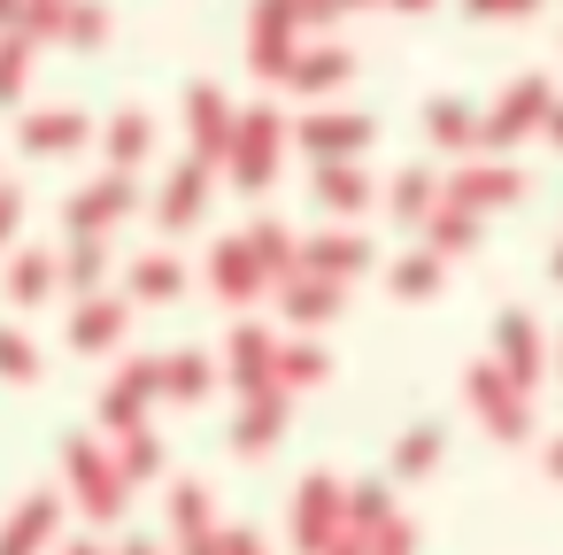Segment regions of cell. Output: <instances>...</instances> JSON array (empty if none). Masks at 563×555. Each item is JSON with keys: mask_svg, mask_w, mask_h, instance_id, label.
I'll return each instance as SVG.
<instances>
[{"mask_svg": "<svg viewBox=\"0 0 563 555\" xmlns=\"http://www.w3.org/2000/svg\"><path fill=\"white\" fill-rule=\"evenodd\" d=\"M278 147H286V116H271V109H247L240 124H232V178L247 186V193H263L271 186V170H278Z\"/></svg>", "mask_w": 563, "mask_h": 555, "instance_id": "1", "label": "cell"}, {"mask_svg": "<svg viewBox=\"0 0 563 555\" xmlns=\"http://www.w3.org/2000/svg\"><path fill=\"white\" fill-rule=\"evenodd\" d=\"M63 463H70V486H78L86 517H124V470L93 440H63Z\"/></svg>", "mask_w": 563, "mask_h": 555, "instance_id": "2", "label": "cell"}, {"mask_svg": "<svg viewBox=\"0 0 563 555\" xmlns=\"http://www.w3.org/2000/svg\"><path fill=\"white\" fill-rule=\"evenodd\" d=\"M548 109H555V93H548L540 78H517V86L478 116V140H486V147H509V140H525L532 124H548Z\"/></svg>", "mask_w": 563, "mask_h": 555, "instance_id": "3", "label": "cell"}, {"mask_svg": "<svg viewBox=\"0 0 563 555\" xmlns=\"http://www.w3.org/2000/svg\"><path fill=\"white\" fill-rule=\"evenodd\" d=\"M340 524H347V486H332L324 470L301 478V501H294V540H301V555H317Z\"/></svg>", "mask_w": 563, "mask_h": 555, "instance_id": "4", "label": "cell"}, {"mask_svg": "<svg viewBox=\"0 0 563 555\" xmlns=\"http://www.w3.org/2000/svg\"><path fill=\"white\" fill-rule=\"evenodd\" d=\"M471 409L494 424V440H525V393L501 378V363H471Z\"/></svg>", "mask_w": 563, "mask_h": 555, "instance_id": "5", "label": "cell"}, {"mask_svg": "<svg viewBox=\"0 0 563 555\" xmlns=\"http://www.w3.org/2000/svg\"><path fill=\"white\" fill-rule=\"evenodd\" d=\"M186 124H194V163H224L232 155V101L217 93V86H194L186 93Z\"/></svg>", "mask_w": 563, "mask_h": 555, "instance_id": "6", "label": "cell"}, {"mask_svg": "<svg viewBox=\"0 0 563 555\" xmlns=\"http://www.w3.org/2000/svg\"><path fill=\"white\" fill-rule=\"evenodd\" d=\"M517 193H525V178H517V170H501V163H471V170L448 186V201H455V209H471V217H478V209H501V201H517Z\"/></svg>", "mask_w": 563, "mask_h": 555, "instance_id": "7", "label": "cell"}, {"mask_svg": "<svg viewBox=\"0 0 563 555\" xmlns=\"http://www.w3.org/2000/svg\"><path fill=\"white\" fill-rule=\"evenodd\" d=\"M124 209H132V178L117 170V178H101V186H86V193L70 201V232H78V240H93V232H109Z\"/></svg>", "mask_w": 563, "mask_h": 555, "instance_id": "8", "label": "cell"}, {"mask_svg": "<svg viewBox=\"0 0 563 555\" xmlns=\"http://www.w3.org/2000/svg\"><path fill=\"white\" fill-rule=\"evenodd\" d=\"M494 347H501V378H509L517 393H532V386H540V332H532L525 317H501V324H494Z\"/></svg>", "mask_w": 563, "mask_h": 555, "instance_id": "9", "label": "cell"}, {"mask_svg": "<svg viewBox=\"0 0 563 555\" xmlns=\"http://www.w3.org/2000/svg\"><path fill=\"white\" fill-rule=\"evenodd\" d=\"M209 286H217L224 301H255V293H263L271 278L255 270V255H247V240H224V247L209 255Z\"/></svg>", "mask_w": 563, "mask_h": 555, "instance_id": "10", "label": "cell"}, {"mask_svg": "<svg viewBox=\"0 0 563 555\" xmlns=\"http://www.w3.org/2000/svg\"><path fill=\"white\" fill-rule=\"evenodd\" d=\"M55 517H63V509H55V493H32L9 524H0V555H40V547H47V532H55Z\"/></svg>", "mask_w": 563, "mask_h": 555, "instance_id": "11", "label": "cell"}, {"mask_svg": "<svg viewBox=\"0 0 563 555\" xmlns=\"http://www.w3.org/2000/svg\"><path fill=\"white\" fill-rule=\"evenodd\" d=\"M363 140H371L363 116H309V124H301V147H309L317 163H347Z\"/></svg>", "mask_w": 563, "mask_h": 555, "instance_id": "12", "label": "cell"}, {"mask_svg": "<svg viewBox=\"0 0 563 555\" xmlns=\"http://www.w3.org/2000/svg\"><path fill=\"white\" fill-rule=\"evenodd\" d=\"M286 317H294V324H332V317H340V278L294 270V278H286Z\"/></svg>", "mask_w": 563, "mask_h": 555, "instance_id": "13", "label": "cell"}, {"mask_svg": "<svg viewBox=\"0 0 563 555\" xmlns=\"http://www.w3.org/2000/svg\"><path fill=\"white\" fill-rule=\"evenodd\" d=\"M363 263H371V247L355 232H324V240L301 247V270H317V278H355Z\"/></svg>", "mask_w": 563, "mask_h": 555, "instance_id": "14", "label": "cell"}, {"mask_svg": "<svg viewBox=\"0 0 563 555\" xmlns=\"http://www.w3.org/2000/svg\"><path fill=\"white\" fill-rule=\"evenodd\" d=\"M347 78V55L340 47H294V63H286V86L294 93H332Z\"/></svg>", "mask_w": 563, "mask_h": 555, "instance_id": "15", "label": "cell"}, {"mask_svg": "<svg viewBox=\"0 0 563 555\" xmlns=\"http://www.w3.org/2000/svg\"><path fill=\"white\" fill-rule=\"evenodd\" d=\"M278 424H286V386H271V393H255V401H247V417H240L232 447H240V455H263V447L278 440Z\"/></svg>", "mask_w": 563, "mask_h": 555, "instance_id": "16", "label": "cell"}, {"mask_svg": "<svg viewBox=\"0 0 563 555\" xmlns=\"http://www.w3.org/2000/svg\"><path fill=\"white\" fill-rule=\"evenodd\" d=\"M201 201H209V163H178V178H170V193H163V224L186 232V224L201 217Z\"/></svg>", "mask_w": 563, "mask_h": 555, "instance_id": "17", "label": "cell"}, {"mask_svg": "<svg viewBox=\"0 0 563 555\" xmlns=\"http://www.w3.org/2000/svg\"><path fill=\"white\" fill-rule=\"evenodd\" d=\"M86 140V116H70V109H40L32 124H24V147L32 155H70Z\"/></svg>", "mask_w": 563, "mask_h": 555, "instance_id": "18", "label": "cell"}, {"mask_svg": "<svg viewBox=\"0 0 563 555\" xmlns=\"http://www.w3.org/2000/svg\"><path fill=\"white\" fill-rule=\"evenodd\" d=\"M117 340H124V309L101 301V293H86V309L70 317V347H117Z\"/></svg>", "mask_w": 563, "mask_h": 555, "instance_id": "19", "label": "cell"}, {"mask_svg": "<svg viewBox=\"0 0 563 555\" xmlns=\"http://www.w3.org/2000/svg\"><path fill=\"white\" fill-rule=\"evenodd\" d=\"M317 201L324 209H363L371 201V178L355 163H317Z\"/></svg>", "mask_w": 563, "mask_h": 555, "instance_id": "20", "label": "cell"}, {"mask_svg": "<svg viewBox=\"0 0 563 555\" xmlns=\"http://www.w3.org/2000/svg\"><path fill=\"white\" fill-rule=\"evenodd\" d=\"M155 393L201 401V393H209V363H201V355H163V363H155Z\"/></svg>", "mask_w": 563, "mask_h": 555, "instance_id": "21", "label": "cell"}, {"mask_svg": "<svg viewBox=\"0 0 563 555\" xmlns=\"http://www.w3.org/2000/svg\"><path fill=\"white\" fill-rule=\"evenodd\" d=\"M424 132H432V147H471V140H478V116H471L463 101H432V109H424Z\"/></svg>", "mask_w": 563, "mask_h": 555, "instance_id": "22", "label": "cell"}, {"mask_svg": "<svg viewBox=\"0 0 563 555\" xmlns=\"http://www.w3.org/2000/svg\"><path fill=\"white\" fill-rule=\"evenodd\" d=\"M432 209H440V186H432V170H401V178H394V217H401V224H424Z\"/></svg>", "mask_w": 563, "mask_h": 555, "instance_id": "23", "label": "cell"}, {"mask_svg": "<svg viewBox=\"0 0 563 555\" xmlns=\"http://www.w3.org/2000/svg\"><path fill=\"white\" fill-rule=\"evenodd\" d=\"M147 147H155V124H147L140 109H124V116L109 124V155H117V170H132V163H140Z\"/></svg>", "mask_w": 563, "mask_h": 555, "instance_id": "24", "label": "cell"}, {"mask_svg": "<svg viewBox=\"0 0 563 555\" xmlns=\"http://www.w3.org/2000/svg\"><path fill=\"white\" fill-rule=\"evenodd\" d=\"M324 347H278V363H271V378L278 386H324Z\"/></svg>", "mask_w": 563, "mask_h": 555, "instance_id": "25", "label": "cell"}, {"mask_svg": "<svg viewBox=\"0 0 563 555\" xmlns=\"http://www.w3.org/2000/svg\"><path fill=\"white\" fill-rule=\"evenodd\" d=\"M440 440H448L440 424H417V432H409V440L394 447V470H401V478H424V470L440 463Z\"/></svg>", "mask_w": 563, "mask_h": 555, "instance_id": "26", "label": "cell"}, {"mask_svg": "<svg viewBox=\"0 0 563 555\" xmlns=\"http://www.w3.org/2000/svg\"><path fill=\"white\" fill-rule=\"evenodd\" d=\"M47 286H55V263H47L40 247H24V255L9 263V293H16V301H40Z\"/></svg>", "mask_w": 563, "mask_h": 555, "instance_id": "27", "label": "cell"}, {"mask_svg": "<svg viewBox=\"0 0 563 555\" xmlns=\"http://www.w3.org/2000/svg\"><path fill=\"white\" fill-rule=\"evenodd\" d=\"M24 78H32V40H24V32H9V40H0V101H16V93H24Z\"/></svg>", "mask_w": 563, "mask_h": 555, "instance_id": "28", "label": "cell"}, {"mask_svg": "<svg viewBox=\"0 0 563 555\" xmlns=\"http://www.w3.org/2000/svg\"><path fill=\"white\" fill-rule=\"evenodd\" d=\"M186 278H178V263L170 255H147V263H132V293H147V301H170Z\"/></svg>", "mask_w": 563, "mask_h": 555, "instance_id": "29", "label": "cell"}, {"mask_svg": "<svg viewBox=\"0 0 563 555\" xmlns=\"http://www.w3.org/2000/svg\"><path fill=\"white\" fill-rule=\"evenodd\" d=\"M117 470H124V478H155V470H163V447H155V432H147V424H132V432H124Z\"/></svg>", "mask_w": 563, "mask_h": 555, "instance_id": "30", "label": "cell"}, {"mask_svg": "<svg viewBox=\"0 0 563 555\" xmlns=\"http://www.w3.org/2000/svg\"><path fill=\"white\" fill-rule=\"evenodd\" d=\"M394 293H409V301H424L432 286H440V255H409V263H394V278H386Z\"/></svg>", "mask_w": 563, "mask_h": 555, "instance_id": "31", "label": "cell"}, {"mask_svg": "<svg viewBox=\"0 0 563 555\" xmlns=\"http://www.w3.org/2000/svg\"><path fill=\"white\" fill-rule=\"evenodd\" d=\"M0 378H40V347L24 340V332H9V324H0Z\"/></svg>", "mask_w": 563, "mask_h": 555, "instance_id": "32", "label": "cell"}, {"mask_svg": "<svg viewBox=\"0 0 563 555\" xmlns=\"http://www.w3.org/2000/svg\"><path fill=\"white\" fill-rule=\"evenodd\" d=\"M63 40H78V47H101V40H109V9H101V0H78V9L63 16Z\"/></svg>", "mask_w": 563, "mask_h": 555, "instance_id": "33", "label": "cell"}, {"mask_svg": "<svg viewBox=\"0 0 563 555\" xmlns=\"http://www.w3.org/2000/svg\"><path fill=\"white\" fill-rule=\"evenodd\" d=\"M170 517H178V532H186V540H194V532H209V493H201V486H178V493H170Z\"/></svg>", "mask_w": 563, "mask_h": 555, "instance_id": "34", "label": "cell"}, {"mask_svg": "<svg viewBox=\"0 0 563 555\" xmlns=\"http://www.w3.org/2000/svg\"><path fill=\"white\" fill-rule=\"evenodd\" d=\"M63 278H70L78 293H93V286H101V247H93V240H86V247H70V263H63Z\"/></svg>", "mask_w": 563, "mask_h": 555, "instance_id": "35", "label": "cell"}, {"mask_svg": "<svg viewBox=\"0 0 563 555\" xmlns=\"http://www.w3.org/2000/svg\"><path fill=\"white\" fill-rule=\"evenodd\" d=\"M471 16H532V0H463Z\"/></svg>", "mask_w": 563, "mask_h": 555, "instance_id": "36", "label": "cell"}, {"mask_svg": "<svg viewBox=\"0 0 563 555\" xmlns=\"http://www.w3.org/2000/svg\"><path fill=\"white\" fill-rule=\"evenodd\" d=\"M16 217H24V201H16V186H0V240L16 232Z\"/></svg>", "mask_w": 563, "mask_h": 555, "instance_id": "37", "label": "cell"}, {"mask_svg": "<svg viewBox=\"0 0 563 555\" xmlns=\"http://www.w3.org/2000/svg\"><path fill=\"white\" fill-rule=\"evenodd\" d=\"M16 9H24V0H0V24H9V32H16Z\"/></svg>", "mask_w": 563, "mask_h": 555, "instance_id": "38", "label": "cell"}, {"mask_svg": "<svg viewBox=\"0 0 563 555\" xmlns=\"http://www.w3.org/2000/svg\"><path fill=\"white\" fill-rule=\"evenodd\" d=\"M117 555H155V547H147V540H124V547H117Z\"/></svg>", "mask_w": 563, "mask_h": 555, "instance_id": "39", "label": "cell"}, {"mask_svg": "<svg viewBox=\"0 0 563 555\" xmlns=\"http://www.w3.org/2000/svg\"><path fill=\"white\" fill-rule=\"evenodd\" d=\"M548 132H555V147H563V109H548Z\"/></svg>", "mask_w": 563, "mask_h": 555, "instance_id": "40", "label": "cell"}, {"mask_svg": "<svg viewBox=\"0 0 563 555\" xmlns=\"http://www.w3.org/2000/svg\"><path fill=\"white\" fill-rule=\"evenodd\" d=\"M548 470H555V478H563V440H555V447H548Z\"/></svg>", "mask_w": 563, "mask_h": 555, "instance_id": "41", "label": "cell"}, {"mask_svg": "<svg viewBox=\"0 0 563 555\" xmlns=\"http://www.w3.org/2000/svg\"><path fill=\"white\" fill-rule=\"evenodd\" d=\"M394 9H409V16H417V9H432V0H394Z\"/></svg>", "mask_w": 563, "mask_h": 555, "instance_id": "42", "label": "cell"}, {"mask_svg": "<svg viewBox=\"0 0 563 555\" xmlns=\"http://www.w3.org/2000/svg\"><path fill=\"white\" fill-rule=\"evenodd\" d=\"M555 278H563V247H555Z\"/></svg>", "mask_w": 563, "mask_h": 555, "instance_id": "43", "label": "cell"}, {"mask_svg": "<svg viewBox=\"0 0 563 555\" xmlns=\"http://www.w3.org/2000/svg\"><path fill=\"white\" fill-rule=\"evenodd\" d=\"M70 555H101V547H70Z\"/></svg>", "mask_w": 563, "mask_h": 555, "instance_id": "44", "label": "cell"}, {"mask_svg": "<svg viewBox=\"0 0 563 555\" xmlns=\"http://www.w3.org/2000/svg\"><path fill=\"white\" fill-rule=\"evenodd\" d=\"M340 9H363V0H340Z\"/></svg>", "mask_w": 563, "mask_h": 555, "instance_id": "45", "label": "cell"}]
</instances>
